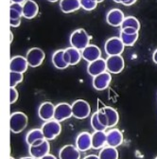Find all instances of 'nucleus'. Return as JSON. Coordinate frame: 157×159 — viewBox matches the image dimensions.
I'll return each mask as SVG.
<instances>
[{"instance_id":"f257e3e1","label":"nucleus","mask_w":157,"mask_h":159,"mask_svg":"<svg viewBox=\"0 0 157 159\" xmlns=\"http://www.w3.org/2000/svg\"><path fill=\"white\" fill-rule=\"evenodd\" d=\"M89 41L90 36L83 29H78L74 30L70 36L71 47L78 50H83L87 46H89Z\"/></svg>"},{"instance_id":"f03ea898","label":"nucleus","mask_w":157,"mask_h":159,"mask_svg":"<svg viewBox=\"0 0 157 159\" xmlns=\"http://www.w3.org/2000/svg\"><path fill=\"white\" fill-rule=\"evenodd\" d=\"M29 122V118L27 115L23 112H14L11 115L10 119V128L11 133L19 134L22 133Z\"/></svg>"},{"instance_id":"7ed1b4c3","label":"nucleus","mask_w":157,"mask_h":159,"mask_svg":"<svg viewBox=\"0 0 157 159\" xmlns=\"http://www.w3.org/2000/svg\"><path fill=\"white\" fill-rule=\"evenodd\" d=\"M45 139L47 140H53L62 132V126L60 122L55 120V119H51V120L46 121V123L41 128Z\"/></svg>"},{"instance_id":"20e7f679","label":"nucleus","mask_w":157,"mask_h":159,"mask_svg":"<svg viewBox=\"0 0 157 159\" xmlns=\"http://www.w3.org/2000/svg\"><path fill=\"white\" fill-rule=\"evenodd\" d=\"M72 114L77 119H84L89 116L91 107L89 103L83 99H77L72 104Z\"/></svg>"},{"instance_id":"39448f33","label":"nucleus","mask_w":157,"mask_h":159,"mask_svg":"<svg viewBox=\"0 0 157 159\" xmlns=\"http://www.w3.org/2000/svg\"><path fill=\"white\" fill-rule=\"evenodd\" d=\"M124 48L125 46L123 42L119 37H112L108 39L104 45V50L108 56L121 55L124 51Z\"/></svg>"},{"instance_id":"423d86ee","label":"nucleus","mask_w":157,"mask_h":159,"mask_svg":"<svg viewBox=\"0 0 157 159\" xmlns=\"http://www.w3.org/2000/svg\"><path fill=\"white\" fill-rule=\"evenodd\" d=\"M27 61L29 66L31 67H38L40 66L46 58V54L43 49L39 48H32L27 53Z\"/></svg>"},{"instance_id":"0eeeda50","label":"nucleus","mask_w":157,"mask_h":159,"mask_svg":"<svg viewBox=\"0 0 157 159\" xmlns=\"http://www.w3.org/2000/svg\"><path fill=\"white\" fill-rule=\"evenodd\" d=\"M106 66L108 72L112 74H119L122 72V70L124 69V59L121 57V55L109 56L106 59Z\"/></svg>"},{"instance_id":"6e6552de","label":"nucleus","mask_w":157,"mask_h":159,"mask_svg":"<svg viewBox=\"0 0 157 159\" xmlns=\"http://www.w3.org/2000/svg\"><path fill=\"white\" fill-rule=\"evenodd\" d=\"M73 116L72 114V105L67 102H61L55 106L54 118L55 120L62 122L65 119L70 118Z\"/></svg>"},{"instance_id":"1a4fd4ad","label":"nucleus","mask_w":157,"mask_h":159,"mask_svg":"<svg viewBox=\"0 0 157 159\" xmlns=\"http://www.w3.org/2000/svg\"><path fill=\"white\" fill-rule=\"evenodd\" d=\"M111 81H112L111 73L105 71L100 75L93 77V87L99 91L105 90L110 85Z\"/></svg>"},{"instance_id":"9d476101","label":"nucleus","mask_w":157,"mask_h":159,"mask_svg":"<svg viewBox=\"0 0 157 159\" xmlns=\"http://www.w3.org/2000/svg\"><path fill=\"white\" fill-rule=\"evenodd\" d=\"M29 63L27 61V58L23 56H13L11 59L10 62V70L11 72H18L23 73L28 70Z\"/></svg>"},{"instance_id":"9b49d317","label":"nucleus","mask_w":157,"mask_h":159,"mask_svg":"<svg viewBox=\"0 0 157 159\" xmlns=\"http://www.w3.org/2000/svg\"><path fill=\"white\" fill-rule=\"evenodd\" d=\"M125 19L124 13L119 9H113L106 15V21L112 27H119Z\"/></svg>"},{"instance_id":"f8f14e48","label":"nucleus","mask_w":157,"mask_h":159,"mask_svg":"<svg viewBox=\"0 0 157 159\" xmlns=\"http://www.w3.org/2000/svg\"><path fill=\"white\" fill-rule=\"evenodd\" d=\"M54 113H55V106L50 102H43L38 109L39 117L45 121H48L51 120L52 118H54Z\"/></svg>"},{"instance_id":"ddd939ff","label":"nucleus","mask_w":157,"mask_h":159,"mask_svg":"<svg viewBox=\"0 0 157 159\" xmlns=\"http://www.w3.org/2000/svg\"><path fill=\"white\" fill-rule=\"evenodd\" d=\"M106 70H107L106 60H103L102 58H100L92 63H89V65L87 66V72L92 77L100 75V74L105 72Z\"/></svg>"},{"instance_id":"4468645a","label":"nucleus","mask_w":157,"mask_h":159,"mask_svg":"<svg viewBox=\"0 0 157 159\" xmlns=\"http://www.w3.org/2000/svg\"><path fill=\"white\" fill-rule=\"evenodd\" d=\"M82 56L86 62L92 63L101 57V50L95 45H89L82 50Z\"/></svg>"},{"instance_id":"2eb2a0df","label":"nucleus","mask_w":157,"mask_h":159,"mask_svg":"<svg viewBox=\"0 0 157 159\" xmlns=\"http://www.w3.org/2000/svg\"><path fill=\"white\" fill-rule=\"evenodd\" d=\"M49 149H50V146H49V142L48 140H46L38 146H29V155L36 158V159H40L42 157H44L45 155L48 154L49 152Z\"/></svg>"},{"instance_id":"dca6fc26","label":"nucleus","mask_w":157,"mask_h":159,"mask_svg":"<svg viewBox=\"0 0 157 159\" xmlns=\"http://www.w3.org/2000/svg\"><path fill=\"white\" fill-rule=\"evenodd\" d=\"M76 147L80 152H86L92 148V135L87 132H83L77 136Z\"/></svg>"},{"instance_id":"f3484780","label":"nucleus","mask_w":157,"mask_h":159,"mask_svg":"<svg viewBox=\"0 0 157 159\" xmlns=\"http://www.w3.org/2000/svg\"><path fill=\"white\" fill-rule=\"evenodd\" d=\"M64 58H65V61L66 62V64H68L69 66H75L80 63L83 56H82L81 50L71 47V48L65 49Z\"/></svg>"},{"instance_id":"a211bd4d","label":"nucleus","mask_w":157,"mask_h":159,"mask_svg":"<svg viewBox=\"0 0 157 159\" xmlns=\"http://www.w3.org/2000/svg\"><path fill=\"white\" fill-rule=\"evenodd\" d=\"M60 159H80V150L73 145L64 146L59 152Z\"/></svg>"},{"instance_id":"6ab92c4d","label":"nucleus","mask_w":157,"mask_h":159,"mask_svg":"<svg viewBox=\"0 0 157 159\" xmlns=\"http://www.w3.org/2000/svg\"><path fill=\"white\" fill-rule=\"evenodd\" d=\"M123 134L119 129H113L107 133V145L116 148L122 144Z\"/></svg>"},{"instance_id":"aec40b11","label":"nucleus","mask_w":157,"mask_h":159,"mask_svg":"<svg viewBox=\"0 0 157 159\" xmlns=\"http://www.w3.org/2000/svg\"><path fill=\"white\" fill-rule=\"evenodd\" d=\"M107 144V134L104 131H95L92 134V148L99 150Z\"/></svg>"},{"instance_id":"412c9836","label":"nucleus","mask_w":157,"mask_h":159,"mask_svg":"<svg viewBox=\"0 0 157 159\" xmlns=\"http://www.w3.org/2000/svg\"><path fill=\"white\" fill-rule=\"evenodd\" d=\"M39 7L33 0H27L23 4V16L27 19H33L37 16Z\"/></svg>"},{"instance_id":"4be33fe9","label":"nucleus","mask_w":157,"mask_h":159,"mask_svg":"<svg viewBox=\"0 0 157 159\" xmlns=\"http://www.w3.org/2000/svg\"><path fill=\"white\" fill-rule=\"evenodd\" d=\"M64 54H65V49H59L55 51L52 55L51 58L52 64L58 69H65L66 67L69 66V65L66 64V62L65 61Z\"/></svg>"},{"instance_id":"5701e85b","label":"nucleus","mask_w":157,"mask_h":159,"mask_svg":"<svg viewBox=\"0 0 157 159\" xmlns=\"http://www.w3.org/2000/svg\"><path fill=\"white\" fill-rule=\"evenodd\" d=\"M81 8L80 0H61L60 9L64 13H70Z\"/></svg>"},{"instance_id":"b1692460","label":"nucleus","mask_w":157,"mask_h":159,"mask_svg":"<svg viewBox=\"0 0 157 159\" xmlns=\"http://www.w3.org/2000/svg\"><path fill=\"white\" fill-rule=\"evenodd\" d=\"M102 110L104 111V113L108 117V127H114L119 123V116L115 109L112 107H104L102 108Z\"/></svg>"},{"instance_id":"393cba45","label":"nucleus","mask_w":157,"mask_h":159,"mask_svg":"<svg viewBox=\"0 0 157 159\" xmlns=\"http://www.w3.org/2000/svg\"><path fill=\"white\" fill-rule=\"evenodd\" d=\"M100 159H119V152L116 148L114 147H105L100 152Z\"/></svg>"},{"instance_id":"a878e982","label":"nucleus","mask_w":157,"mask_h":159,"mask_svg":"<svg viewBox=\"0 0 157 159\" xmlns=\"http://www.w3.org/2000/svg\"><path fill=\"white\" fill-rule=\"evenodd\" d=\"M38 139H45L44 134H43L41 129L30 130L26 135V141H27L29 146L32 145L36 140H38Z\"/></svg>"},{"instance_id":"bb28decb","label":"nucleus","mask_w":157,"mask_h":159,"mask_svg":"<svg viewBox=\"0 0 157 159\" xmlns=\"http://www.w3.org/2000/svg\"><path fill=\"white\" fill-rule=\"evenodd\" d=\"M23 16V4L11 3L10 6V19H21Z\"/></svg>"},{"instance_id":"cd10ccee","label":"nucleus","mask_w":157,"mask_h":159,"mask_svg":"<svg viewBox=\"0 0 157 159\" xmlns=\"http://www.w3.org/2000/svg\"><path fill=\"white\" fill-rule=\"evenodd\" d=\"M121 30L126 29V28H133L137 30H139L140 29V23L135 17L133 16H127L125 17L123 23L121 24Z\"/></svg>"},{"instance_id":"c85d7f7f","label":"nucleus","mask_w":157,"mask_h":159,"mask_svg":"<svg viewBox=\"0 0 157 159\" xmlns=\"http://www.w3.org/2000/svg\"><path fill=\"white\" fill-rule=\"evenodd\" d=\"M119 38L121 39V41L123 42L125 47H132L135 44V42L138 39V33L135 34H126L124 32H120Z\"/></svg>"},{"instance_id":"c756f323","label":"nucleus","mask_w":157,"mask_h":159,"mask_svg":"<svg viewBox=\"0 0 157 159\" xmlns=\"http://www.w3.org/2000/svg\"><path fill=\"white\" fill-rule=\"evenodd\" d=\"M23 73H18V72H10V86L15 87L18 84L23 82Z\"/></svg>"},{"instance_id":"7c9ffc66","label":"nucleus","mask_w":157,"mask_h":159,"mask_svg":"<svg viewBox=\"0 0 157 159\" xmlns=\"http://www.w3.org/2000/svg\"><path fill=\"white\" fill-rule=\"evenodd\" d=\"M91 126L94 129V131H105L107 127H105L104 125H102L101 123V121L99 120V117H97V113L96 112L95 114H93L92 117H91Z\"/></svg>"},{"instance_id":"2f4dec72","label":"nucleus","mask_w":157,"mask_h":159,"mask_svg":"<svg viewBox=\"0 0 157 159\" xmlns=\"http://www.w3.org/2000/svg\"><path fill=\"white\" fill-rule=\"evenodd\" d=\"M80 2L81 7L87 11L95 10L97 6V3H99L97 0H80Z\"/></svg>"},{"instance_id":"473e14b6","label":"nucleus","mask_w":157,"mask_h":159,"mask_svg":"<svg viewBox=\"0 0 157 159\" xmlns=\"http://www.w3.org/2000/svg\"><path fill=\"white\" fill-rule=\"evenodd\" d=\"M96 113H97V117H99V120L101 121V123L104 125L105 127H108V117L106 114L104 113V111L101 109V110H99Z\"/></svg>"},{"instance_id":"72a5a7b5","label":"nucleus","mask_w":157,"mask_h":159,"mask_svg":"<svg viewBox=\"0 0 157 159\" xmlns=\"http://www.w3.org/2000/svg\"><path fill=\"white\" fill-rule=\"evenodd\" d=\"M18 99V92L15 89V87L10 88V103L13 104Z\"/></svg>"},{"instance_id":"f704fd0d","label":"nucleus","mask_w":157,"mask_h":159,"mask_svg":"<svg viewBox=\"0 0 157 159\" xmlns=\"http://www.w3.org/2000/svg\"><path fill=\"white\" fill-rule=\"evenodd\" d=\"M10 24L12 28H17L21 24V19H10Z\"/></svg>"},{"instance_id":"c9c22d12","label":"nucleus","mask_w":157,"mask_h":159,"mask_svg":"<svg viewBox=\"0 0 157 159\" xmlns=\"http://www.w3.org/2000/svg\"><path fill=\"white\" fill-rule=\"evenodd\" d=\"M122 32L126 33V34H135V33H138V30L133 29V28H126V29H123L121 30Z\"/></svg>"},{"instance_id":"e433bc0d","label":"nucleus","mask_w":157,"mask_h":159,"mask_svg":"<svg viewBox=\"0 0 157 159\" xmlns=\"http://www.w3.org/2000/svg\"><path fill=\"white\" fill-rule=\"evenodd\" d=\"M136 2V0H120V4L124 6H131Z\"/></svg>"},{"instance_id":"4c0bfd02","label":"nucleus","mask_w":157,"mask_h":159,"mask_svg":"<svg viewBox=\"0 0 157 159\" xmlns=\"http://www.w3.org/2000/svg\"><path fill=\"white\" fill-rule=\"evenodd\" d=\"M83 159H100L99 155H96V154H89L87 156H85Z\"/></svg>"},{"instance_id":"58836bf2","label":"nucleus","mask_w":157,"mask_h":159,"mask_svg":"<svg viewBox=\"0 0 157 159\" xmlns=\"http://www.w3.org/2000/svg\"><path fill=\"white\" fill-rule=\"evenodd\" d=\"M152 61L157 65V48L154 50V52L152 54Z\"/></svg>"},{"instance_id":"ea45409f","label":"nucleus","mask_w":157,"mask_h":159,"mask_svg":"<svg viewBox=\"0 0 157 159\" xmlns=\"http://www.w3.org/2000/svg\"><path fill=\"white\" fill-rule=\"evenodd\" d=\"M40 159H57L53 154H47V155H45L44 157H42V158H40Z\"/></svg>"},{"instance_id":"a19ab883","label":"nucleus","mask_w":157,"mask_h":159,"mask_svg":"<svg viewBox=\"0 0 157 159\" xmlns=\"http://www.w3.org/2000/svg\"><path fill=\"white\" fill-rule=\"evenodd\" d=\"M27 0H11V3H18V4H24Z\"/></svg>"},{"instance_id":"79ce46f5","label":"nucleus","mask_w":157,"mask_h":159,"mask_svg":"<svg viewBox=\"0 0 157 159\" xmlns=\"http://www.w3.org/2000/svg\"><path fill=\"white\" fill-rule=\"evenodd\" d=\"M21 159H36V158H34L32 156H26V157H22Z\"/></svg>"},{"instance_id":"37998d69","label":"nucleus","mask_w":157,"mask_h":159,"mask_svg":"<svg viewBox=\"0 0 157 159\" xmlns=\"http://www.w3.org/2000/svg\"><path fill=\"white\" fill-rule=\"evenodd\" d=\"M47 1H49V2H52V3H53V2H57L58 0H47Z\"/></svg>"},{"instance_id":"c03bdc74","label":"nucleus","mask_w":157,"mask_h":159,"mask_svg":"<svg viewBox=\"0 0 157 159\" xmlns=\"http://www.w3.org/2000/svg\"><path fill=\"white\" fill-rule=\"evenodd\" d=\"M113 1H114L115 3H120V0H113Z\"/></svg>"},{"instance_id":"a18cd8bd","label":"nucleus","mask_w":157,"mask_h":159,"mask_svg":"<svg viewBox=\"0 0 157 159\" xmlns=\"http://www.w3.org/2000/svg\"><path fill=\"white\" fill-rule=\"evenodd\" d=\"M97 1H99V3H101V2L104 1V0H97Z\"/></svg>"},{"instance_id":"49530a36","label":"nucleus","mask_w":157,"mask_h":159,"mask_svg":"<svg viewBox=\"0 0 157 159\" xmlns=\"http://www.w3.org/2000/svg\"><path fill=\"white\" fill-rule=\"evenodd\" d=\"M10 159H14V158H13L12 156H11V157H10Z\"/></svg>"},{"instance_id":"de8ad7c7","label":"nucleus","mask_w":157,"mask_h":159,"mask_svg":"<svg viewBox=\"0 0 157 159\" xmlns=\"http://www.w3.org/2000/svg\"><path fill=\"white\" fill-rule=\"evenodd\" d=\"M154 159H157V156H156V157H155V158H154Z\"/></svg>"}]
</instances>
